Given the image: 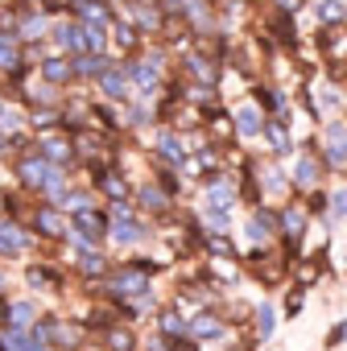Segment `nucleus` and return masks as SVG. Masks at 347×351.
<instances>
[{
    "label": "nucleus",
    "mask_w": 347,
    "mask_h": 351,
    "mask_svg": "<svg viewBox=\"0 0 347 351\" xmlns=\"http://www.w3.org/2000/svg\"><path fill=\"white\" fill-rule=\"evenodd\" d=\"M322 161L335 169L347 165V120H331L322 128Z\"/></svg>",
    "instance_id": "nucleus-1"
},
{
    "label": "nucleus",
    "mask_w": 347,
    "mask_h": 351,
    "mask_svg": "<svg viewBox=\"0 0 347 351\" xmlns=\"http://www.w3.org/2000/svg\"><path fill=\"white\" fill-rule=\"evenodd\" d=\"M232 124H236V132H240V136H261L269 120L261 116V108H256V104H244V108H236V112H232Z\"/></svg>",
    "instance_id": "nucleus-2"
},
{
    "label": "nucleus",
    "mask_w": 347,
    "mask_h": 351,
    "mask_svg": "<svg viewBox=\"0 0 347 351\" xmlns=\"http://www.w3.org/2000/svg\"><path fill=\"white\" fill-rule=\"evenodd\" d=\"M294 182H298L302 191H310V186L318 182V157H314V153H302V157L294 161Z\"/></svg>",
    "instance_id": "nucleus-3"
},
{
    "label": "nucleus",
    "mask_w": 347,
    "mask_h": 351,
    "mask_svg": "<svg viewBox=\"0 0 347 351\" xmlns=\"http://www.w3.org/2000/svg\"><path fill=\"white\" fill-rule=\"evenodd\" d=\"M232 203H236V186L211 178V186H207V207H211V211H228Z\"/></svg>",
    "instance_id": "nucleus-4"
},
{
    "label": "nucleus",
    "mask_w": 347,
    "mask_h": 351,
    "mask_svg": "<svg viewBox=\"0 0 347 351\" xmlns=\"http://www.w3.org/2000/svg\"><path fill=\"white\" fill-rule=\"evenodd\" d=\"M25 232L17 228V223H0V252L5 256H17V252H25Z\"/></svg>",
    "instance_id": "nucleus-5"
},
{
    "label": "nucleus",
    "mask_w": 347,
    "mask_h": 351,
    "mask_svg": "<svg viewBox=\"0 0 347 351\" xmlns=\"http://www.w3.org/2000/svg\"><path fill=\"white\" fill-rule=\"evenodd\" d=\"M75 232H79V236H87V240H99V236H104V215H95L91 207L75 211Z\"/></svg>",
    "instance_id": "nucleus-6"
},
{
    "label": "nucleus",
    "mask_w": 347,
    "mask_h": 351,
    "mask_svg": "<svg viewBox=\"0 0 347 351\" xmlns=\"http://www.w3.org/2000/svg\"><path fill=\"white\" fill-rule=\"evenodd\" d=\"M277 223H281L277 215H269V211H256V215L248 219V240H256V244H265V240H269V236L277 232Z\"/></svg>",
    "instance_id": "nucleus-7"
},
{
    "label": "nucleus",
    "mask_w": 347,
    "mask_h": 351,
    "mask_svg": "<svg viewBox=\"0 0 347 351\" xmlns=\"http://www.w3.org/2000/svg\"><path fill=\"white\" fill-rule=\"evenodd\" d=\"M265 141H269V149H273L277 157H285V153L294 149V141H289V132H285L281 120H269V124H265Z\"/></svg>",
    "instance_id": "nucleus-8"
},
{
    "label": "nucleus",
    "mask_w": 347,
    "mask_h": 351,
    "mask_svg": "<svg viewBox=\"0 0 347 351\" xmlns=\"http://www.w3.org/2000/svg\"><path fill=\"white\" fill-rule=\"evenodd\" d=\"M42 79H46V83H67V79H75V62H67V58H46V62H42Z\"/></svg>",
    "instance_id": "nucleus-9"
},
{
    "label": "nucleus",
    "mask_w": 347,
    "mask_h": 351,
    "mask_svg": "<svg viewBox=\"0 0 347 351\" xmlns=\"http://www.w3.org/2000/svg\"><path fill=\"white\" fill-rule=\"evenodd\" d=\"M281 228H285V236L298 244L302 232H306V211H302V207H285V211H281Z\"/></svg>",
    "instance_id": "nucleus-10"
},
{
    "label": "nucleus",
    "mask_w": 347,
    "mask_h": 351,
    "mask_svg": "<svg viewBox=\"0 0 347 351\" xmlns=\"http://www.w3.org/2000/svg\"><path fill=\"white\" fill-rule=\"evenodd\" d=\"M191 330H195V339H219V335H224V322H219L215 314H199V318L191 322Z\"/></svg>",
    "instance_id": "nucleus-11"
},
{
    "label": "nucleus",
    "mask_w": 347,
    "mask_h": 351,
    "mask_svg": "<svg viewBox=\"0 0 347 351\" xmlns=\"http://www.w3.org/2000/svg\"><path fill=\"white\" fill-rule=\"evenodd\" d=\"M343 17H347V5L343 0H322L318 5V21L331 29V25H343Z\"/></svg>",
    "instance_id": "nucleus-12"
},
{
    "label": "nucleus",
    "mask_w": 347,
    "mask_h": 351,
    "mask_svg": "<svg viewBox=\"0 0 347 351\" xmlns=\"http://www.w3.org/2000/svg\"><path fill=\"white\" fill-rule=\"evenodd\" d=\"M34 223H38V232H42V236H62V215H58V211H50V207H42V211L34 215Z\"/></svg>",
    "instance_id": "nucleus-13"
},
{
    "label": "nucleus",
    "mask_w": 347,
    "mask_h": 351,
    "mask_svg": "<svg viewBox=\"0 0 347 351\" xmlns=\"http://www.w3.org/2000/svg\"><path fill=\"white\" fill-rule=\"evenodd\" d=\"M112 289H116V293H132V289H136V293H145V289H149V281H145L136 269H128V273H120V277L112 281Z\"/></svg>",
    "instance_id": "nucleus-14"
},
{
    "label": "nucleus",
    "mask_w": 347,
    "mask_h": 351,
    "mask_svg": "<svg viewBox=\"0 0 347 351\" xmlns=\"http://www.w3.org/2000/svg\"><path fill=\"white\" fill-rule=\"evenodd\" d=\"M157 153H161L165 161H182V141L174 136V132H161V136H157Z\"/></svg>",
    "instance_id": "nucleus-15"
},
{
    "label": "nucleus",
    "mask_w": 347,
    "mask_h": 351,
    "mask_svg": "<svg viewBox=\"0 0 347 351\" xmlns=\"http://www.w3.org/2000/svg\"><path fill=\"white\" fill-rule=\"evenodd\" d=\"M99 87H104V95H112V99H124V91H128L120 71H104V75H99Z\"/></svg>",
    "instance_id": "nucleus-16"
},
{
    "label": "nucleus",
    "mask_w": 347,
    "mask_h": 351,
    "mask_svg": "<svg viewBox=\"0 0 347 351\" xmlns=\"http://www.w3.org/2000/svg\"><path fill=\"white\" fill-rule=\"evenodd\" d=\"M256 330H261V339H269L273 330H277V310L265 302V306H256Z\"/></svg>",
    "instance_id": "nucleus-17"
},
{
    "label": "nucleus",
    "mask_w": 347,
    "mask_h": 351,
    "mask_svg": "<svg viewBox=\"0 0 347 351\" xmlns=\"http://www.w3.org/2000/svg\"><path fill=\"white\" fill-rule=\"evenodd\" d=\"M99 191H104L108 199H116V203H120V199L128 195V186L120 182V173H99Z\"/></svg>",
    "instance_id": "nucleus-18"
},
{
    "label": "nucleus",
    "mask_w": 347,
    "mask_h": 351,
    "mask_svg": "<svg viewBox=\"0 0 347 351\" xmlns=\"http://www.w3.org/2000/svg\"><path fill=\"white\" fill-rule=\"evenodd\" d=\"M0 66L5 71H21V58H17V42L0 38Z\"/></svg>",
    "instance_id": "nucleus-19"
},
{
    "label": "nucleus",
    "mask_w": 347,
    "mask_h": 351,
    "mask_svg": "<svg viewBox=\"0 0 347 351\" xmlns=\"http://www.w3.org/2000/svg\"><path fill=\"white\" fill-rule=\"evenodd\" d=\"M261 186H265L269 195H281V191H285V173H281L277 165H269V169L261 173Z\"/></svg>",
    "instance_id": "nucleus-20"
},
{
    "label": "nucleus",
    "mask_w": 347,
    "mask_h": 351,
    "mask_svg": "<svg viewBox=\"0 0 347 351\" xmlns=\"http://www.w3.org/2000/svg\"><path fill=\"white\" fill-rule=\"evenodd\" d=\"M187 66L199 75V83H215V66H211L203 54H191V58H187Z\"/></svg>",
    "instance_id": "nucleus-21"
},
{
    "label": "nucleus",
    "mask_w": 347,
    "mask_h": 351,
    "mask_svg": "<svg viewBox=\"0 0 347 351\" xmlns=\"http://www.w3.org/2000/svg\"><path fill=\"white\" fill-rule=\"evenodd\" d=\"M112 236H116L120 244H132V240H141V228H136V223H132V215H128V219H116Z\"/></svg>",
    "instance_id": "nucleus-22"
},
{
    "label": "nucleus",
    "mask_w": 347,
    "mask_h": 351,
    "mask_svg": "<svg viewBox=\"0 0 347 351\" xmlns=\"http://www.w3.org/2000/svg\"><path fill=\"white\" fill-rule=\"evenodd\" d=\"M83 9V21L91 25V29H99V25H108V9H99L95 0H87V5H79Z\"/></svg>",
    "instance_id": "nucleus-23"
},
{
    "label": "nucleus",
    "mask_w": 347,
    "mask_h": 351,
    "mask_svg": "<svg viewBox=\"0 0 347 351\" xmlns=\"http://www.w3.org/2000/svg\"><path fill=\"white\" fill-rule=\"evenodd\" d=\"M326 207H331V215H335V219H347V186H339V191H331V199H326Z\"/></svg>",
    "instance_id": "nucleus-24"
},
{
    "label": "nucleus",
    "mask_w": 347,
    "mask_h": 351,
    "mask_svg": "<svg viewBox=\"0 0 347 351\" xmlns=\"http://www.w3.org/2000/svg\"><path fill=\"white\" fill-rule=\"evenodd\" d=\"M75 75H104V62L99 58H79L75 62Z\"/></svg>",
    "instance_id": "nucleus-25"
},
{
    "label": "nucleus",
    "mask_w": 347,
    "mask_h": 351,
    "mask_svg": "<svg viewBox=\"0 0 347 351\" xmlns=\"http://www.w3.org/2000/svg\"><path fill=\"white\" fill-rule=\"evenodd\" d=\"M141 203H145V207H153V211H161V207H165V195H161V191H153V186H145V191H141Z\"/></svg>",
    "instance_id": "nucleus-26"
},
{
    "label": "nucleus",
    "mask_w": 347,
    "mask_h": 351,
    "mask_svg": "<svg viewBox=\"0 0 347 351\" xmlns=\"http://www.w3.org/2000/svg\"><path fill=\"white\" fill-rule=\"evenodd\" d=\"M108 343H112V351H128V347H132V335H128V330H112Z\"/></svg>",
    "instance_id": "nucleus-27"
},
{
    "label": "nucleus",
    "mask_w": 347,
    "mask_h": 351,
    "mask_svg": "<svg viewBox=\"0 0 347 351\" xmlns=\"http://www.w3.org/2000/svg\"><path fill=\"white\" fill-rule=\"evenodd\" d=\"M67 153H71V145H62V141H46V157H54V161H67Z\"/></svg>",
    "instance_id": "nucleus-28"
},
{
    "label": "nucleus",
    "mask_w": 347,
    "mask_h": 351,
    "mask_svg": "<svg viewBox=\"0 0 347 351\" xmlns=\"http://www.w3.org/2000/svg\"><path fill=\"white\" fill-rule=\"evenodd\" d=\"M29 318H34V306H29V302H17V306H13V322H17V326H25Z\"/></svg>",
    "instance_id": "nucleus-29"
},
{
    "label": "nucleus",
    "mask_w": 347,
    "mask_h": 351,
    "mask_svg": "<svg viewBox=\"0 0 347 351\" xmlns=\"http://www.w3.org/2000/svg\"><path fill=\"white\" fill-rule=\"evenodd\" d=\"M161 330L165 335H182V318L178 314H161Z\"/></svg>",
    "instance_id": "nucleus-30"
},
{
    "label": "nucleus",
    "mask_w": 347,
    "mask_h": 351,
    "mask_svg": "<svg viewBox=\"0 0 347 351\" xmlns=\"http://www.w3.org/2000/svg\"><path fill=\"white\" fill-rule=\"evenodd\" d=\"M331 108H339V87H322V112H331Z\"/></svg>",
    "instance_id": "nucleus-31"
},
{
    "label": "nucleus",
    "mask_w": 347,
    "mask_h": 351,
    "mask_svg": "<svg viewBox=\"0 0 347 351\" xmlns=\"http://www.w3.org/2000/svg\"><path fill=\"white\" fill-rule=\"evenodd\" d=\"M207 248H211L215 256H232V244H228L224 236H211V240H207Z\"/></svg>",
    "instance_id": "nucleus-32"
},
{
    "label": "nucleus",
    "mask_w": 347,
    "mask_h": 351,
    "mask_svg": "<svg viewBox=\"0 0 347 351\" xmlns=\"http://www.w3.org/2000/svg\"><path fill=\"white\" fill-rule=\"evenodd\" d=\"M302 5H306V0H273V9H277V13H289V17H294Z\"/></svg>",
    "instance_id": "nucleus-33"
},
{
    "label": "nucleus",
    "mask_w": 347,
    "mask_h": 351,
    "mask_svg": "<svg viewBox=\"0 0 347 351\" xmlns=\"http://www.w3.org/2000/svg\"><path fill=\"white\" fill-rule=\"evenodd\" d=\"M132 21H141L145 29H157V17H153V9H136V13H132Z\"/></svg>",
    "instance_id": "nucleus-34"
},
{
    "label": "nucleus",
    "mask_w": 347,
    "mask_h": 351,
    "mask_svg": "<svg viewBox=\"0 0 347 351\" xmlns=\"http://www.w3.org/2000/svg\"><path fill=\"white\" fill-rule=\"evenodd\" d=\"M42 29H46V21H42V17H29V21H25V29H21V34H25V38H38V34H42Z\"/></svg>",
    "instance_id": "nucleus-35"
},
{
    "label": "nucleus",
    "mask_w": 347,
    "mask_h": 351,
    "mask_svg": "<svg viewBox=\"0 0 347 351\" xmlns=\"http://www.w3.org/2000/svg\"><path fill=\"white\" fill-rule=\"evenodd\" d=\"M116 42H120V46H132V42H136L132 25H116Z\"/></svg>",
    "instance_id": "nucleus-36"
},
{
    "label": "nucleus",
    "mask_w": 347,
    "mask_h": 351,
    "mask_svg": "<svg viewBox=\"0 0 347 351\" xmlns=\"http://www.w3.org/2000/svg\"><path fill=\"white\" fill-rule=\"evenodd\" d=\"M34 124H38V128H54L58 116H54V112H34Z\"/></svg>",
    "instance_id": "nucleus-37"
},
{
    "label": "nucleus",
    "mask_w": 347,
    "mask_h": 351,
    "mask_svg": "<svg viewBox=\"0 0 347 351\" xmlns=\"http://www.w3.org/2000/svg\"><path fill=\"white\" fill-rule=\"evenodd\" d=\"M0 128H17V116L13 112H0Z\"/></svg>",
    "instance_id": "nucleus-38"
},
{
    "label": "nucleus",
    "mask_w": 347,
    "mask_h": 351,
    "mask_svg": "<svg viewBox=\"0 0 347 351\" xmlns=\"http://www.w3.org/2000/svg\"><path fill=\"white\" fill-rule=\"evenodd\" d=\"M298 310H302V293L294 289V293H289V314H298Z\"/></svg>",
    "instance_id": "nucleus-39"
},
{
    "label": "nucleus",
    "mask_w": 347,
    "mask_h": 351,
    "mask_svg": "<svg viewBox=\"0 0 347 351\" xmlns=\"http://www.w3.org/2000/svg\"><path fill=\"white\" fill-rule=\"evenodd\" d=\"M71 5H87V0H71Z\"/></svg>",
    "instance_id": "nucleus-40"
}]
</instances>
